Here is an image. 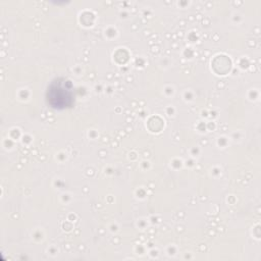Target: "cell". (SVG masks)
<instances>
[{
  "label": "cell",
  "mask_w": 261,
  "mask_h": 261,
  "mask_svg": "<svg viewBox=\"0 0 261 261\" xmlns=\"http://www.w3.org/2000/svg\"><path fill=\"white\" fill-rule=\"evenodd\" d=\"M59 98L56 109H64L68 107H72L74 104V94L72 85L69 81L59 77L55 79L50 86H48L47 95H57Z\"/></svg>",
  "instance_id": "6da1fadb"
}]
</instances>
